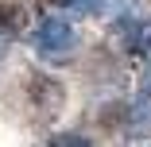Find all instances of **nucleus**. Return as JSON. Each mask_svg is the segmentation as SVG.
Here are the masks:
<instances>
[{"label": "nucleus", "mask_w": 151, "mask_h": 147, "mask_svg": "<svg viewBox=\"0 0 151 147\" xmlns=\"http://www.w3.org/2000/svg\"><path fill=\"white\" fill-rule=\"evenodd\" d=\"M31 39H35L39 58H47V62H66L74 54V47H78V31H74V23L66 16H43L35 23Z\"/></svg>", "instance_id": "nucleus-1"}, {"label": "nucleus", "mask_w": 151, "mask_h": 147, "mask_svg": "<svg viewBox=\"0 0 151 147\" xmlns=\"http://www.w3.org/2000/svg\"><path fill=\"white\" fill-rule=\"evenodd\" d=\"M47 147H93V139H85L81 132H62V136H54Z\"/></svg>", "instance_id": "nucleus-5"}, {"label": "nucleus", "mask_w": 151, "mask_h": 147, "mask_svg": "<svg viewBox=\"0 0 151 147\" xmlns=\"http://www.w3.org/2000/svg\"><path fill=\"white\" fill-rule=\"evenodd\" d=\"M27 89H31V101H35L39 108H47V112H54L58 101H62V85H58L54 77H47V74H31Z\"/></svg>", "instance_id": "nucleus-2"}, {"label": "nucleus", "mask_w": 151, "mask_h": 147, "mask_svg": "<svg viewBox=\"0 0 151 147\" xmlns=\"http://www.w3.org/2000/svg\"><path fill=\"white\" fill-rule=\"evenodd\" d=\"M27 27V12L23 8H16V4H0V35H16V31H23Z\"/></svg>", "instance_id": "nucleus-4"}, {"label": "nucleus", "mask_w": 151, "mask_h": 147, "mask_svg": "<svg viewBox=\"0 0 151 147\" xmlns=\"http://www.w3.org/2000/svg\"><path fill=\"white\" fill-rule=\"evenodd\" d=\"M74 16H124L128 0H58Z\"/></svg>", "instance_id": "nucleus-3"}, {"label": "nucleus", "mask_w": 151, "mask_h": 147, "mask_svg": "<svg viewBox=\"0 0 151 147\" xmlns=\"http://www.w3.org/2000/svg\"><path fill=\"white\" fill-rule=\"evenodd\" d=\"M0 54H4V35H0Z\"/></svg>", "instance_id": "nucleus-6"}]
</instances>
